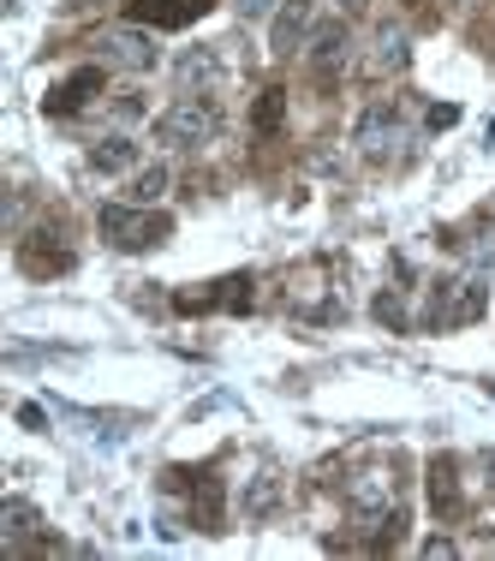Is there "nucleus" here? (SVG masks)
<instances>
[{
    "label": "nucleus",
    "mask_w": 495,
    "mask_h": 561,
    "mask_svg": "<svg viewBox=\"0 0 495 561\" xmlns=\"http://www.w3.org/2000/svg\"><path fill=\"white\" fill-rule=\"evenodd\" d=\"M490 311V287H484V275H441L430 280V305H424V329H472L477 317Z\"/></svg>",
    "instance_id": "1"
},
{
    "label": "nucleus",
    "mask_w": 495,
    "mask_h": 561,
    "mask_svg": "<svg viewBox=\"0 0 495 561\" xmlns=\"http://www.w3.org/2000/svg\"><path fill=\"white\" fill-rule=\"evenodd\" d=\"M96 227H102V239H108L114 251H156L173 233V216L143 209V204H102Z\"/></svg>",
    "instance_id": "2"
},
{
    "label": "nucleus",
    "mask_w": 495,
    "mask_h": 561,
    "mask_svg": "<svg viewBox=\"0 0 495 561\" xmlns=\"http://www.w3.org/2000/svg\"><path fill=\"white\" fill-rule=\"evenodd\" d=\"M221 131V108L209 96H180L156 114V144H173V150H192V144H209Z\"/></svg>",
    "instance_id": "3"
},
{
    "label": "nucleus",
    "mask_w": 495,
    "mask_h": 561,
    "mask_svg": "<svg viewBox=\"0 0 495 561\" xmlns=\"http://www.w3.org/2000/svg\"><path fill=\"white\" fill-rule=\"evenodd\" d=\"M346 507H353L358 519H382L388 507H400V478L388 472V466H365V472L346 478Z\"/></svg>",
    "instance_id": "4"
},
{
    "label": "nucleus",
    "mask_w": 495,
    "mask_h": 561,
    "mask_svg": "<svg viewBox=\"0 0 495 561\" xmlns=\"http://www.w3.org/2000/svg\"><path fill=\"white\" fill-rule=\"evenodd\" d=\"M96 48H102V60H108V66H126V72H150V66H156V36L143 31V24L102 31Z\"/></svg>",
    "instance_id": "5"
},
{
    "label": "nucleus",
    "mask_w": 495,
    "mask_h": 561,
    "mask_svg": "<svg viewBox=\"0 0 495 561\" xmlns=\"http://www.w3.org/2000/svg\"><path fill=\"white\" fill-rule=\"evenodd\" d=\"M353 144L370 156V162L394 150V144H400V108H394V102H370V108L358 114V131H353Z\"/></svg>",
    "instance_id": "6"
},
{
    "label": "nucleus",
    "mask_w": 495,
    "mask_h": 561,
    "mask_svg": "<svg viewBox=\"0 0 495 561\" xmlns=\"http://www.w3.org/2000/svg\"><path fill=\"white\" fill-rule=\"evenodd\" d=\"M204 12H209V0H131L126 19L131 24H156V31H180V24L204 19Z\"/></svg>",
    "instance_id": "7"
},
{
    "label": "nucleus",
    "mask_w": 495,
    "mask_h": 561,
    "mask_svg": "<svg viewBox=\"0 0 495 561\" xmlns=\"http://www.w3.org/2000/svg\"><path fill=\"white\" fill-rule=\"evenodd\" d=\"M251 287H257V280L251 275H227V280H216V287L209 293H180V311H245L251 305Z\"/></svg>",
    "instance_id": "8"
},
{
    "label": "nucleus",
    "mask_w": 495,
    "mask_h": 561,
    "mask_svg": "<svg viewBox=\"0 0 495 561\" xmlns=\"http://www.w3.org/2000/svg\"><path fill=\"white\" fill-rule=\"evenodd\" d=\"M19 263H24V275L43 280V275H66V270H72V251H66L60 239L43 227V233H31V239L19 245Z\"/></svg>",
    "instance_id": "9"
},
{
    "label": "nucleus",
    "mask_w": 495,
    "mask_h": 561,
    "mask_svg": "<svg viewBox=\"0 0 495 561\" xmlns=\"http://www.w3.org/2000/svg\"><path fill=\"white\" fill-rule=\"evenodd\" d=\"M430 507H436L441 519H460V514H465L460 460H453V454H436V460H430Z\"/></svg>",
    "instance_id": "10"
},
{
    "label": "nucleus",
    "mask_w": 495,
    "mask_h": 561,
    "mask_svg": "<svg viewBox=\"0 0 495 561\" xmlns=\"http://www.w3.org/2000/svg\"><path fill=\"white\" fill-rule=\"evenodd\" d=\"M90 96H102V66H78L72 78H60L48 90V114H78Z\"/></svg>",
    "instance_id": "11"
},
{
    "label": "nucleus",
    "mask_w": 495,
    "mask_h": 561,
    "mask_svg": "<svg viewBox=\"0 0 495 561\" xmlns=\"http://www.w3.org/2000/svg\"><path fill=\"white\" fill-rule=\"evenodd\" d=\"M304 31H311V0H287V7L275 12V31H269V48H275L280 60H287V55H299Z\"/></svg>",
    "instance_id": "12"
},
{
    "label": "nucleus",
    "mask_w": 495,
    "mask_h": 561,
    "mask_svg": "<svg viewBox=\"0 0 495 561\" xmlns=\"http://www.w3.org/2000/svg\"><path fill=\"white\" fill-rule=\"evenodd\" d=\"M280 490H287V484H280V472H257L245 484V496H239V514H245V519H269L280 507Z\"/></svg>",
    "instance_id": "13"
},
{
    "label": "nucleus",
    "mask_w": 495,
    "mask_h": 561,
    "mask_svg": "<svg viewBox=\"0 0 495 561\" xmlns=\"http://www.w3.org/2000/svg\"><path fill=\"white\" fill-rule=\"evenodd\" d=\"M90 168H96V173H138V144H131V138L90 144Z\"/></svg>",
    "instance_id": "14"
},
{
    "label": "nucleus",
    "mask_w": 495,
    "mask_h": 561,
    "mask_svg": "<svg viewBox=\"0 0 495 561\" xmlns=\"http://www.w3.org/2000/svg\"><path fill=\"white\" fill-rule=\"evenodd\" d=\"M168 180H173V173H168L162 162L138 168V173L126 180V204H143V209H156V204H162V192H168Z\"/></svg>",
    "instance_id": "15"
},
{
    "label": "nucleus",
    "mask_w": 495,
    "mask_h": 561,
    "mask_svg": "<svg viewBox=\"0 0 495 561\" xmlns=\"http://www.w3.org/2000/svg\"><path fill=\"white\" fill-rule=\"evenodd\" d=\"M31 531H36V507L12 496L7 507H0V543H7V550H24V538H31Z\"/></svg>",
    "instance_id": "16"
},
{
    "label": "nucleus",
    "mask_w": 495,
    "mask_h": 561,
    "mask_svg": "<svg viewBox=\"0 0 495 561\" xmlns=\"http://www.w3.org/2000/svg\"><path fill=\"white\" fill-rule=\"evenodd\" d=\"M192 519H197V526H204V531H221V478H197V484H192Z\"/></svg>",
    "instance_id": "17"
},
{
    "label": "nucleus",
    "mask_w": 495,
    "mask_h": 561,
    "mask_svg": "<svg viewBox=\"0 0 495 561\" xmlns=\"http://www.w3.org/2000/svg\"><path fill=\"white\" fill-rule=\"evenodd\" d=\"M406 60H412L406 31H382V36H377V55H370V72H377V78H388V72H406Z\"/></svg>",
    "instance_id": "18"
},
{
    "label": "nucleus",
    "mask_w": 495,
    "mask_h": 561,
    "mask_svg": "<svg viewBox=\"0 0 495 561\" xmlns=\"http://www.w3.org/2000/svg\"><path fill=\"white\" fill-rule=\"evenodd\" d=\"M341 60H346V31H341V24H329V31H316V48H311V66H316V78H334V72H341Z\"/></svg>",
    "instance_id": "19"
},
{
    "label": "nucleus",
    "mask_w": 495,
    "mask_h": 561,
    "mask_svg": "<svg viewBox=\"0 0 495 561\" xmlns=\"http://www.w3.org/2000/svg\"><path fill=\"white\" fill-rule=\"evenodd\" d=\"M280 119H287V90L280 84H269L257 96V114H251V131H257V138H275L280 131Z\"/></svg>",
    "instance_id": "20"
},
{
    "label": "nucleus",
    "mask_w": 495,
    "mask_h": 561,
    "mask_svg": "<svg viewBox=\"0 0 495 561\" xmlns=\"http://www.w3.org/2000/svg\"><path fill=\"white\" fill-rule=\"evenodd\" d=\"M180 78H185V84H209V78H216V55H209V48L180 55Z\"/></svg>",
    "instance_id": "21"
},
{
    "label": "nucleus",
    "mask_w": 495,
    "mask_h": 561,
    "mask_svg": "<svg viewBox=\"0 0 495 561\" xmlns=\"http://www.w3.org/2000/svg\"><path fill=\"white\" fill-rule=\"evenodd\" d=\"M377 323L382 329H406V299H400V293H377Z\"/></svg>",
    "instance_id": "22"
},
{
    "label": "nucleus",
    "mask_w": 495,
    "mask_h": 561,
    "mask_svg": "<svg viewBox=\"0 0 495 561\" xmlns=\"http://www.w3.org/2000/svg\"><path fill=\"white\" fill-rule=\"evenodd\" d=\"M424 126H430V131H448V126H460V108H453V102H436V108L424 114Z\"/></svg>",
    "instance_id": "23"
},
{
    "label": "nucleus",
    "mask_w": 495,
    "mask_h": 561,
    "mask_svg": "<svg viewBox=\"0 0 495 561\" xmlns=\"http://www.w3.org/2000/svg\"><path fill=\"white\" fill-rule=\"evenodd\" d=\"M472 270H477V275H495V233H484V239H477V251H472Z\"/></svg>",
    "instance_id": "24"
},
{
    "label": "nucleus",
    "mask_w": 495,
    "mask_h": 561,
    "mask_svg": "<svg viewBox=\"0 0 495 561\" xmlns=\"http://www.w3.org/2000/svg\"><path fill=\"white\" fill-rule=\"evenodd\" d=\"M424 556L448 561V556H460V543H453V538H424Z\"/></svg>",
    "instance_id": "25"
},
{
    "label": "nucleus",
    "mask_w": 495,
    "mask_h": 561,
    "mask_svg": "<svg viewBox=\"0 0 495 561\" xmlns=\"http://www.w3.org/2000/svg\"><path fill=\"white\" fill-rule=\"evenodd\" d=\"M19 424H24V431H43L48 412H43V407H19Z\"/></svg>",
    "instance_id": "26"
},
{
    "label": "nucleus",
    "mask_w": 495,
    "mask_h": 561,
    "mask_svg": "<svg viewBox=\"0 0 495 561\" xmlns=\"http://www.w3.org/2000/svg\"><path fill=\"white\" fill-rule=\"evenodd\" d=\"M239 7V19H263V12H269V0H233Z\"/></svg>",
    "instance_id": "27"
},
{
    "label": "nucleus",
    "mask_w": 495,
    "mask_h": 561,
    "mask_svg": "<svg viewBox=\"0 0 495 561\" xmlns=\"http://www.w3.org/2000/svg\"><path fill=\"white\" fill-rule=\"evenodd\" d=\"M334 7H341V12H365L370 0H334Z\"/></svg>",
    "instance_id": "28"
},
{
    "label": "nucleus",
    "mask_w": 495,
    "mask_h": 561,
    "mask_svg": "<svg viewBox=\"0 0 495 561\" xmlns=\"http://www.w3.org/2000/svg\"><path fill=\"white\" fill-rule=\"evenodd\" d=\"M484 472H490V490H495V448L484 454Z\"/></svg>",
    "instance_id": "29"
}]
</instances>
